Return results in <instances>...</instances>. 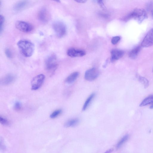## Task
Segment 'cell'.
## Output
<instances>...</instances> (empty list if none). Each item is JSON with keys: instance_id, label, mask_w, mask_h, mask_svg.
Wrapping results in <instances>:
<instances>
[{"instance_id": "d6986e66", "label": "cell", "mask_w": 153, "mask_h": 153, "mask_svg": "<svg viewBox=\"0 0 153 153\" xmlns=\"http://www.w3.org/2000/svg\"><path fill=\"white\" fill-rule=\"evenodd\" d=\"M95 95V94L94 93L92 94L87 98L83 105L82 108L83 111H85L87 109L91 100L93 99Z\"/></svg>"}, {"instance_id": "7a4b0ae2", "label": "cell", "mask_w": 153, "mask_h": 153, "mask_svg": "<svg viewBox=\"0 0 153 153\" xmlns=\"http://www.w3.org/2000/svg\"><path fill=\"white\" fill-rule=\"evenodd\" d=\"M147 17V13L144 10L136 9L124 17L123 19V21L126 22L131 19H134L140 23Z\"/></svg>"}, {"instance_id": "8fae6325", "label": "cell", "mask_w": 153, "mask_h": 153, "mask_svg": "<svg viewBox=\"0 0 153 153\" xmlns=\"http://www.w3.org/2000/svg\"><path fill=\"white\" fill-rule=\"evenodd\" d=\"M111 61L113 62L121 58L123 56L124 52L120 49H113L111 51Z\"/></svg>"}, {"instance_id": "5bb4252c", "label": "cell", "mask_w": 153, "mask_h": 153, "mask_svg": "<svg viewBox=\"0 0 153 153\" xmlns=\"http://www.w3.org/2000/svg\"><path fill=\"white\" fill-rule=\"evenodd\" d=\"M141 49L140 46H137L133 49L130 52L129 54V57L131 59H135L137 56Z\"/></svg>"}, {"instance_id": "ba28073f", "label": "cell", "mask_w": 153, "mask_h": 153, "mask_svg": "<svg viewBox=\"0 0 153 153\" xmlns=\"http://www.w3.org/2000/svg\"><path fill=\"white\" fill-rule=\"evenodd\" d=\"M153 45V28L148 32L141 43V46L144 47H149Z\"/></svg>"}, {"instance_id": "3957f363", "label": "cell", "mask_w": 153, "mask_h": 153, "mask_svg": "<svg viewBox=\"0 0 153 153\" xmlns=\"http://www.w3.org/2000/svg\"><path fill=\"white\" fill-rule=\"evenodd\" d=\"M57 65L56 57L55 54H52L46 59L45 62V68L50 75L54 73L57 68Z\"/></svg>"}, {"instance_id": "f546056e", "label": "cell", "mask_w": 153, "mask_h": 153, "mask_svg": "<svg viewBox=\"0 0 153 153\" xmlns=\"http://www.w3.org/2000/svg\"><path fill=\"white\" fill-rule=\"evenodd\" d=\"M150 108L151 109H153V104L152 105L150 106Z\"/></svg>"}, {"instance_id": "4316f807", "label": "cell", "mask_w": 153, "mask_h": 153, "mask_svg": "<svg viewBox=\"0 0 153 153\" xmlns=\"http://www.w3.org/2000/svg\"><path fill=\"white\" fill-rule=\"evenodd\" d=\"M95 3L99 5L102 8L104 7V5L103 2V0H93Z\"/></svg>"}, {"instance_id": "d4e9b609", "label": "cell", "mask_w": 153, "mask_h": 153, "mask_svg": "<svg viewBox=\"0 0 153 153\" xmlns=\"http://www.w3.org/2000/svg\"><path fill=\"white\" fill-rule=\"evenodd\" d=\"M14 109L16 111H19L21 109V103L19 101H16L14 104Z\"/></svg>"}, {"instance_id": "4dcf8cb0", "label": "cell", "mask_w": 153, "mask_h": 153, "mask_svg": "<svg viewBox=\"0 0 153 153\" xmlns=\"http://www.w3.org/2000/svg\"></svg>"}, {"instance_id": "9c48e42d", "label": "cell", "mask_w": 153, "mask_h": 153, "mask_svg": "<svg viewBox=\"0 0 153 153\" xmlns=\"http://www.w3.org/2000/svg\"><path fill=\"white\" fill-rule=\"evenodd\" d=\"M37 17L41 22L45 23L48 22L49 19V14L47 10L44 8H42L38 12Z\"/></svg>"}, {"instance_id": "ffe728a7", "label": "cell", "mask_w": 153, "mask_h": 153, "mask_svg": "<svg viewBox=\"0 0 153 153\" xmlns=\"http://www.w3.org/2000/svg\"><path fill=\"white\" fill-rule=\"evenodd\" d=\"M129 137L128 135L126 134L119 141L117 145V149L120 148L128 140Z\"/></svg>"}, {"instance_id": "e0dca14e", "label": "cell", "mask_w": 153, "mask_h": 153, "mask_svg": "<svg viewBox=\"0 0 153 153\" xmlns=\"http://www.w3.org/2000/svg\"><path fill=\"white\" fill-rule=\"evenodd\" d=\"M136 77L138 81L144 85L145 88H146L149 86V82L146 78L138 74L136 75Z\"/></svg>"}, {"instance_id": "f1b7e54d", "label": "cell", "mask_w": 153, "mask_h": 153, "mask_svg": "<svg viewBox=\"0 0 153 153\" xmlns=\"http://www.w3.org/2000/svg\"><path fill=\"white\" fill-rule=\"evenodd\" d=\"M53 0V1H56L57 2H60V1L59 0Z\"/></svg>"}, {"instance_id": "6da1fadb", "label": "cell", "mask_w": 153, "mask_h": 153, "mask_svg": "<svg viewBox=\"0 0 153 153\" xmlns=\"http://www.w3.org/2000/svg\"><path fill=\"white\" fill-rule=\"evenodd\" d=\"M17 45L21 52L24 56L29 57L33 54L34 46L31 42L26 40H21L18 42Z\"/></svg>"}, {"instance_id": "30bf717a", "label": "cell", "mask_w": 153, "mask_h": 153, "mask_svg": "<svg viewBox=\"0 0 153 153\" xmlns=\"http://www.w3.org/2000/svg\"><path fill=\"white\" fill-rule=\"evenodd\" d=\"M67 54L71 57H75L83 56L85 54V52L82 50L71 48L68 50Z\"/></svg>"}, {"instance_id": "603a6c76", "label": "cell", "mask_w": 153, "mask_h": 153, "mask_svg": "<svg viewBox=\"0 0 153 153\" xmlns=\"http://www.w3.org/2000/svg\"><path fill=\"white\" fill-rule=\"evenodd\" d=\"M4 17L1 15L0 16V31L1 33L3 29L4 23Z\"/></svg>"}, {"instance_id": "9a60e30c", "label": "cell", "mask_w": 153, "mask_h": 153, "mask_svg": "<svg viewBox=\"0 0 153 153\" xmlns=\"http://www.w3.org/2000/svg\"><path fill=\"white\" fill-rule=\"evenodd\" d=\"M150 104H153V95L149 96L145 98L141 102L139 106L142 107Z\"/></svg>"}, {"instance_id": "ac0fdd59", "label": "cell", "mask_w": 153, "mask_h": 153, "mask_svg": "<svg viewBox=\"0 0 153 153\" xmlns=\"http://www.w3.org/2000/svg\"><path fill=\"white\" fill-rule=\"evenodd\" d=\"M79 122L77 119H74L67 121L65 123L64 126L66 127L74 126L78 124Z\"/></svg>"}, {"instance_id": "52a82bcc", "label": "cell", "mask_w": 153, "mask_h": 153, "mask_svg": "<svg viewBox=\"0 0 153 153\" xmlns=\"http://www.w3.org/2000/svg\"><path fill=\"white\" fill-rule=\"evenodd\" d=\"M99 72L96 68H93L88 70L85 72L84 77L86 80L92 81L96 79L99 76Z\"/></svg>"}, {"instance_id": "8992f818", "label": "cell", "mask_w": 153, "mask_h": 153, "mask_svg": "<svg viewBox=\"0 0 153 153\" xmlns=\"http://www.w3.org/2000/svg\"><path fill=\"white\" fill-rule=\"evenodd\" d=\"M45 77L43 74H39L34 77L31 81V89L33 90L39 89L42 85Z\"/></svg>"}, {"instance_id": "2e32d148", "label": "cell", "mask_w": 153, "mask_h": 153, "mask_svg": "<svg viewBox=\"0 0 153 153\" xmlns=\"http://www.w3.org/2000/svg\"><path fill=\"white\" fill-rule=\"evenodd\" d=\"M27 2L26 0H22L16 3L14 6V9L16 10H20L25 7Z\"/></svg>"}, {"instance_id": "7402d4cb", "label": "cell", "mask_w": 153, "mask_h": 153, "mask_svg": "<svg viewBox=\"0 0 153 153\" xmlns=\"http://www.w3.org/2000/svg\"><path fill=\"white\" fill-rule=\"evenodd\" d=\"M0 122L1 124L4 126H8L9 124L8 120L1 116L0 117Z\"/></svg>"}, {"instance_id": "83f0119b", "label": "cell", "mask_w": 153, "mask_h": 153, "mask_svg": "<svg viewBox=\"0 0 153 153\" xmlns=\"http://www.w3.org/2000/svg\"><path fill=\"white\" fill-rule=\"evenodd\" d=\"M76 1L79 3H84L86 2L87 0H74Z\"/></svg>"}, {"instance_id": "44dd1931", "label": "cell", "mask_w": 153, "mask_h": 153, "mask_svg": "<svg viewBox=\"0 0 153 153\" xmlns=\"http://www.w3.org/2000/svg\"><path fill=\"white\" fill-rule=\"evenodd\" d=\"M62 112L61 109H58L54 111L50 115V117L51 118L54 119L58 117Z\"/></svg>"}, {"instance_id": "cb8c5ba5", "label": "cell", "mask_w": 153, "mask_h": 153, "mask_svg": "<svg viewBox=\"0 0 153 153\" xmlns=\"http://www.w3.org/2000/svg\"><path fill=\"white\" fill-rule=\"evenodd\" d=\"M120 38L119 36L113 37L111 39V42L113 45L117 44L120 40Z\"/></svg>"}, {"instance_id": "7c38bea8", "label": "cell", "mask_w": 153, "mask_h": 153, "mask_svg": "<svg viewBox=\"0 0 153 153\" xmlns=\"http://www.w3.org/2000/svg\"><path fill=\"white\" fill-rule=\"evenodd\" d=\"M16 79L15 76L11 74H7L3 77L1 80V83L4 85H8L13 82Z\"/></svg>"}, {"instance_id": "4fadbf2b", "label": "cell", "mask_w": 153, "mask_h": 153, "mask_svg": "<svg viewBox=\"0 0 153 153\" xmlns=\"http://www.w3.org/2000/svg\"><path fill=\"white\" fill-rule=\"evenodd\" d=\"M79 75L77 72H75L70 74L65 79L66 83L70 84L73 82L77 79Z\"/></svg>"}, {"instance_id": "484cf974", "label": "cell", "mask_w": 153, "mask_h": 153, "mask_svg": "<svg viewBox=\"0 0 153 153\" xmlns=\"http://www.w3.org/2000/svg\"><path fill=\"white\" fill-rule=\"evenodd\" d=\"M5 53L6 56L9 58H11L13 56V54L11 51L8 48L5 50Z\"/></svg>"}, {"instance_id": "5b68a950", "label": "cell", "mask_w": 153, "mask_h": 153, "mask_svg": "<svg viewBox=\"0 0 153 153\" xmlns=\"http://www.w3.org/2000/svg\"><path fill=\"white\" fill-rule=\"evenodd\" d=\"M15 26L17 29L24 33H29L33 29V26L31 24L22 21H16Z\"/></svg>"}, {"instance_id": "277c9868", "label": "cell", "mask_w": 153, "mask_h": 153, "mask_svg": "<svg viewBox=\"0 0 153 153\" xmlns=\"http://www.w3.org/2000/svg\"><path fill=\"white\" fill-rule=\"evenodd\" d=\"M53 29L57 37L62 38L66 34L67 29L65 25L62 22L57 21L54 22L52 25Z\"/></svg>"}]
</instances>
